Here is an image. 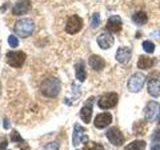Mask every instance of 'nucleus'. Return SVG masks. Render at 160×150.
Listing matches in <instances>:
<instances>
[{
    "instance_id": "nucleus-31",
    "label": "nucleus",
    "mask_w": 160,
    "mask_h": 150,
    "mask_svg": "<svg viewBox=\"0 0 160 150\" xmlns=\"http://www.w3.org/2000/svg\"><path fill=\"white\" fill-rule=\"evenodd\" d=\"M7 145H8L7 140H6V139H4L2 142H0V150H4L5 148L7 147Z\"/></svg>"
},
{
    "instance_id": "nucleus-30",
    "label": "nucleus",
    "mask_w": 160,
    "mask_h": 150,
    "mask_svg": "<svg viewBox=\"0 0 160 150\" xmlns=\"http://www.w3.org/2000/svg\"><path fill=\"white\" fill-rule=\"evenodd\" d=\"M3 126H4V129H9L10 128V121H9V119L4 118V120H3Z\"/></svg>"
},
{
    "instance_id": "nucleus-8",
    "label": "nucleus",
    "mask_w": 160,
    "mask_h": 150,
    "mask_svg": "<svg viewBox=\"0 0 160 150\" xmlns=\"http://www.w3.org/2000/svg\"><path fill=\"white\" fill-rule=\"evenodd\" d=\"M106 136L108 140L115 146H121L124 143V136L117 127H111L107 130Z\"/></svg>"
},
{
    "instance_id": "nucleus-2",
    "label": "nucleus",
    "mask_w": 160,
    "mask_h": 150,
    "mask_svg": "<svg viewBox=\"0 0 160 150\" xmlns=\"http://www.w3.org/2000/svg\"><path fill=\"white\" fill-rule=\"evenodd\" d=\"M34 22L29 18H23L20 19L15 23L14 31L16 32L18 36L22 38H26L31 36L34 31Z\"/></svg>"
},
{
    "instance_id": "nucleus-14",
    "label": "nucleus",
    "mask_w": 160,
    "mask_h": 150,
    "mask_svg": "<svg viewBox=\"0 0 160 150\" xmlns=\"http://www.w3.org/2000/svg\"><path fill=\"white\" fill-rule=\"evenodd\" d=\"M131 58V49L129 47H119L116 52V60L121 64L126 65Z\"/></svg>"
},
{
    "instance_id": "nucleus-12",
    "label": "nucleus",
    "mask_w": 160,
    "mask_h": 150,
    "mask_svg": "<svg viewBox=\"0 0 160 150\" xmlns=\"http://www.w3.org/2000/svg\"><path fill=\"white\" fill-rule=\"evenodd\" d=\"M97 43L101 49H109L114 44V37L110 32H105L97 37Z\"/></svg>"
},
{
    "instance_id": "nucleus-29",
    "label": "nucleus",
    "mask_w": 160,
    "mask_h": 150,
    "mask_svg": "<svg viewBox=\"0 0 160 150\" xmlns=\"http://www.w3.org/2000/svg\"><path fill=\"white\" fill-rule=\"evenodd\" d=\"M152 140L154 141H160V129L155 130L152 135Z\"/></svg>"
},
{
    "instance_id": "nucleus-25",
    "label": "nucleus",
    "mask_w": 160,
    "mask_h": 150,
    "mask_svg": "<svg viewBox=\"0 0 160 150\" xmlns=\"http://www.w3.org/2000/svg\"><path fill=\"white\" fill-rule=\"evenodd\" d=\"M142 47L144 49V51H146L147 53H152L154 52L155 45L151 41H144L142 43Z\"/></svg>"
},
{
    "instance_id": "nucleus-9",
    "label": "nucleus",
    "mask_w": 160,
    "mask_h": 150,
    "mask_svg": "<svg viewBox=\"0 0 160 150\" xmlns=\"http://www.w3.org/2000/svg\"><path fill=\"white\" fill-rule=\"evenodd\" d=\"M85 129L80 126L78 123L74 125V130H73V135H72V143L73 146H78L80 143H86L88 141L87 135L84 134Z\"/></svg>"
},
{
    "instance_id": "nucleus-21",
    "label": "nucleus",
    "mask_w": 160,
    "mask_h": 150,
    "mask_svg": "<svg viewBox=\"0 0 160 150\" xmlns=\"http://www.w3.org/2000/svg\"><path fill=\"white\" fill-rule=\"evenodd\" d=\"M145 148H146V142L143 140H135L128 144L124 150H145Z\"/></svg>"
},
{
    "instance_id": "nucleus-3",
    "label": "nucleus",
    "mask_w": 160,
    "mask_h": 150,
    "mask_svg": "<svg viewBox=\"0 0 160 150\" xmlns=\"http://www.w3.org/2000/svg\"><path fill=\"white\" fill-rule=\"evenodd\" d=\"M6 59L11 67L20 68L26 60V54L23 51H8L6 53Z\"/></svg>"
},
{
    "instance_id": "nucleus-13",
    "label": "nucleus",
    "mask_w": 160,
    "mask_h": 150,
    "mask_svg": "<svg viewBox=\"0 0 160 150\" xmlns=\"http://www.w3.org/2000/svg\"><path fill=\"white\" fill-rule=\"evenodd\" d=\"M30 8H31V2H30V0H20L12 8V13L13 15L20 16V15L26 14L30 10Z\"/></svg>"
},
{
    "instance_id": "nucleus-19",
    "label": "nucleus",
    "mask_w": 160,
    "mask_h": 150,
    "mask_svg": "<svg viewBox=\"0 0 160 150\" xmlns=\"http://www.w3.org/2000/svg\"><path fill=\"white\" fill-rule=\"evenodd\" d=\"M153 64H154V59L141 55L137 62V67L140 69H148L150 67H152Z\"/></svg>"
},
{
    "instance_id": "nucleus-27",
    "label": "nucleus",
    "mask_w": 160,
    "mask_h": 150,
    "mask_svg": "<svg viewBox=\"0 0 160 150\" xmlns=\"http://www.w3.org/2000/svg\"><path fill=\"white\" fill-rule=\"evenodd\" d=\"M8 44L11 46L12 48L14 47H17L18 45H19V41H18V39L16 38V36H14V35H10V36L8 37Z\"/></svg>"
},
{
    "instance_id": "nucleus-24",
    "label": "nucleus",
    "mask_w": 160,
    "mask_h": 150,
    "mask_svg": "<svg viewBox=\"0 0 160 150\" xmlns=\"http://www.w3.org/2000/svg\"><path fill=\"white\" fill-rule=\"evenodd\" d=\"M83 150H104L103 145H101L100 143H95V142H86L83 147Z\"/></svg>"
},
{
    "instance_id": "nucleus-6",
    "label": "nucleus",
    "mask_w": 160,
    "mask_h": 150,
    "mask_svg": "<svg viewBox=\"0 0 160 150\" xmlns=\"http://www.w3.org/2000/svg\"><path fill=\"white\" fill-rule=\"evenodd\" d=\"M83 25V20L77 15H72L70 16L67 20L66 26H65V30L69 34H75L79 32L82 28Z\"/></svg>"
},
{
    "instance_id": "nucleus-16",
    "label": "nucleus",
    "mask_w": 160,
    "mask_h": 150,
    "mask_svg": "<svg viewBox=\"0 0 160 150\" xmlns=\"http://www.w3.org/2000/svg\"><path fill=\"white\" fill-rule=\"evenodd\" d=\"M92 100L91 102H89L90 101L89 99V101L85 103V105L80 110V117L83 120V122L86 124L90 123V120H91V116H92Z\"/></svg>"
},
{
    "instance_id": "nucleus-5",
    "label": "nucleus",
    "mask_w": 160,
    "mask_h": 150,
    "mask_svg": "<svg viewBox=\"0 0 160 150\" xmlns=\"http://www.w3.org/2000/svg\"><path fill=\"white\" fill-rule=\"evenodd\" d=\"M118 102V95L115 92H109L104 94L98 100V106L101 109H110L116 106Z\"/></svg>"
},
{
    "instance_id": "nucleus-34",
    "label": "nucleus",
    "mask_w": 160,
    "mask_h": 150,
    "mask_svg": "<svg viewBox=\"0 0 160 150\" xmlns=\"http://www.w3.org/2000/svg\"><path fill=\"white\" fill-rule=\"evenodd\" d=\"M159 124H160V120H159Z\"/></svg>"
},
{
    "instance_id": "nucleus-11",
    "label": "nucleus",
    "mask_w": 160,
    "mask_h": 150,
    "mask_svg": "<svg viewBox=\"0 0 160 150\" xmlns=\"http://www.w3.org/2000/svg\"><path fill=\"white\" fill-rule=\"evenodd\" d=\"M112 122V115L109 112H104L98 114L94 120L95 127L98 129H103Z\"/></svg>"
},
{
    "instance_id": "nucleus-17",
    "label": "nucleus",
    "mask_w": 160,
    "mask_h": 150,
    "mask_svg": "<svg viewBox=\"0 0 160 150\" xmlns=\"http://www.w3.org/2000/svg\"><path fill=\"white\" fill-rule=\"evenodd\" d=\"M147 89L149 94L151 95L152 97L158 98L160 97V80L158 79H150L148 85H147Z\"/></svg>"
},
{
    "instance_id": "nucleus-10",
    "label": "nucleus",
    "mask_w": 160,
    "mask_h": 150,
    "mask_svg": "<svg viewBox=\"0 0 160 150\" xmlns=\"http://www.w3.org/2000/svg\"><path fill=\"white\" fill-rule=\"evenodd\" d=\"M107 31L110 33H117L120 32L122 29V20L118 15H113L111 16L106 23V26H105Z\"/></svg>"
},
{
    "instance_id": "nucleus-15",
    "label": "nucleus",
    "mask_w": 160,
    "mask_h": 150,
    "mask_svg": "<svg viewBox=\"0 0 160 150\" xmlns=\"http://www.w3.org/2000/svg\"><path fill=\"white\" fill-rule=\"evenodd\" d=\"M88 62L90 64V66H91L95 71H101V70L104 69L105 67V61L104 59L99 56V55H91V56L89 57V60Z\"/></svg>"
},
{
    "instance_id": "nucleus-4",
    "label": "nucleus",
    "mask_w": 160,
    "mask_h": 150,
    "mask_svg": "<svg viewBox=\"0 0 160 150\" xmlns=\"http://www.w3.org/2000/svg\"><path fill=\"white\" fill-rule=\"evenodd\" d=\"M145 75L143 73H140V72H137L133 74L131 77L129 78L128 80V83H127V87L129 89V91L131 92H139L140 90L142 89L143 85L145 83Z\"/></svg>"
},
{
    "instance_id": "nucleus-33",
    "label": "nucleus",
    "mask_w": 160,
    "mask_h": 150,
    "mask_svg": "<svg viewBox=\"0 0 160 150\" xmlns=\"http://www.w3.org/2000/svg\"><path fill=\"white\" fill-rule=\"evenodd\" d=\"M0 90H1V82H0Z\"/></svg>"
},
{
    "instance_id": "nucleus-28",
    "label": "nucleus",
    "mask_w": 160,
    "mask_h": 150,
    "mask_svg": "<svg viewBox=\"0 0 160 150\" xmlns=\"http://www.w3.org/2000/svg\"><path fill=\"white\" fill-rule=\"evenodd\" d=\"M59 144L57 142H50L44 146V150H58Z\"/></svg>"
},
{
    "instance_id": "nucleus-32",
    "label": "nucleus",
    "mask_w": 160,
    "mask_h": 150,
    "mask_svg": "<svg viewBox=\"0 0 160 150\" xmlns=\"http://www.w3.org/2000/svg\"><path fill=\"white\" fill-rule=\"evenodd\" d=\"M151 150H160V145L159 144L154 145V146L151 147Z\"/></svg>"
},
{
    "instance_id": "nucleus-20",
    "label": "nucleus",
    "mask_w": 160,
    "mask_h": 150,
    "mask_svg": "<svg viewBox=\"0 0 160 150\" xmlns=\"http://www.w3.org/2000/svg\"><path fill=\"white\" fill-rule=\"evenodd\" d=\"M132 20L133 22L136 24V25H139V26H142V25L146 24L147 22V14L143 12V11H139V12H136L132 17Z\"/></svg>"
},
{
    "instance_id": "nucleus-22",
    "label": "nucleus",
    "mask_w": 160,
    "mask_h": 150,
    "mask_svg": "<svg viewBox=\"0 0 160 150\" xmlns=\"http://www.w3.org/2000/svg\"><path fill=\"white\" fill-rule=\"evenodd\" d=\"M133 131L136 135H143L146 133L147 128H146V124L143 121H138L133 125Z\"/></svg>"
},
{
    "instance_id": "nucleus-1",
    "label": "nucleus",
    "mask_w": 160,
    "mask_h": 150,
    "mask_svg": "<svg viewBox=\"0 0 160 150\" xmlns=\"http://www.w3.org/2000/svg\"><path fill=\"white\" fill-rule=\"evenodd\" d=\"M60 90H61V83L56 77H48L44 79L40 86L41 93L48 98H55L60 93Z\"/></svg>"
},
{
    "instance_id": "nucleus-7",
    "label": "nucleus",
    "mask_w": 160,
    "mask_h": 150,
    "mask_svg": "<svg viewBox=\"0 0 160 150\" xmlns=\"http://www.w3.org/2000/svg\"><path fill=\"white\" fill-rule=\"evenodd\" d=\"M160 113V105L158 102L150 101L145 108V120L148 122H153L157 119Z\"/></svg>"
},
{
    "instance_id": "nucleus-23",
    "label": "nucleus",
    "mask_w": 160,
    "mask_h": 150,
    "mask_svg": "<svg viewBox=\"0 0 160 150\" xmlns=\"http://www.w3.org/2000/svg\"><path fill=\"white\" fill-rule=\"evenodd\" d=\"M10 138H11L12 142L19 144V147H21L22 145L26 144V142L24 141V139L21 137V135H20L19 132L16 131V130H13V131L11 132V134H10Z\"/></svg>"
},
{
    "instance_id": "nucleus-18",
    "label": "nucleus",
    "mask_w": 160,
    "mask_h": 150,
    "mask_svg": "<svg viewBox=\"0 0 160 150\" xmlns=\"http://www.w3.org/2000/svg\"><path fill=\"white\" fill-rule=\"evenodd\" d=\"M75 75H76V78L79 81H85V79L87 77V73L86 70H85V65L83 61H80L75 64Z\"/></svg>"
},
{
    "instance_id": "nucleus-26",
    "label": "nucleus",
    "mask_w": 160,
    "mask_h": 150,
    "mask_svg": "<svg viewBox=\"0 0 160 150\" xmlns=\"http://www.w3.org/2000/svg\"><path fill=\"white\" fill-rule=\"evenodd\" d=\"M100 23V15L99 13H94L91 17V27L92 28H96Z\"/></svg>"
}]
</instances>
